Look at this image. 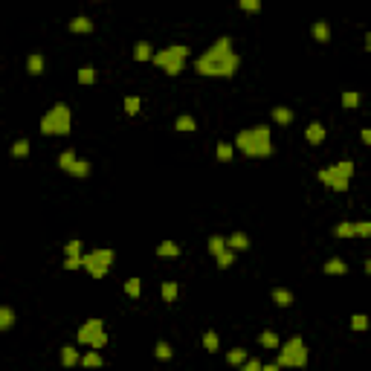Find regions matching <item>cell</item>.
I'll return each mask as SVG.
<instances>
[{
    "label": "cell",
    "instance_id": "obj_48",
    "mask_svg": "<svg viewBox=\"0 0 371 371\" xmlns=\"http://www.w3.org/2000/svg\"><path fill=\"white\" fill-rule=\"evenodd\" d=\"M96 3H102V0H96Z\"/></svg>",
    "mask_w": 371,
    "mask_h": 371
},
{
    "label": "cell",
    "instance_id": "obj_9",
    "mask_svg": "<svg viewBox=\"0 0 371 371\" xmlns=\"http://www.w3.org/2000/svg\"><path fill=\"white\" fill-rule=\"evenodd\" d=\"M305 139H308L310 145H322V139H325V125H322V122H310L308 131H305Z\"/></svg>",
    "mask_w": 371,
    "mask_h": 371
},
{
    "label": "cell",
    "instance_id": "obj_14",
    "mask_svg": "<svg viewBox=\"0 0 371 371\" xmlns=\"http://www.w3.org/2000/svg\"><path fill=\"white\" fill-rule=\"evenodd\" d=\"M334 235L336 238H357V224H354V220H342V224H336Z\"/></svg>",
    "mask_w": 371,
    "mask_h": 371
},
{
    "label": "cell",
    "instance_id": "obj_17",
    "mask_svg": "<svg viewBox=\"0 0 371 371\" xmlns=\"http://www.w3.org/2000/svg\"><path fill=\"white\" fill-rule=\"evenodd\" d=\"M76 362H82L79 351L70 348V345H64V348H61V365H64V368H70V365H76Z\"/></svg>",
    "mask_w": 371,
    "mask_h": 371
},
{
    "label": "cell",
    "instance_id": "obj_1",
    "mask_svg": "<svg viewBox=\"0 0 371 371\" xmlns=\"http://www.w3.org/2000/svg\"><path fill=\"white\" fill-rule=\"evenodd\" d=\"M238 67H241V55L232 50V38H217L215 44L209 46L206 53L197 55L194 61V70L200 76H215V79H229L235 76Z\"/></svg>",
    "mask_w": 371,
    "mask_h": 371
},
{
    "label": "cell",
    "instance_id": "obj_35",
    "mask_svg": "<svg viewBox=\"0 0 371 371\" xmlns=\"http://www.w3.org/2000/svg\"><path fill=\"white\" fill-rule=\"evenodd\" d=\"M160 290H163V299L165 302H174V299H177V281H165Z\"/></svg>",
    "mask_w": 371,
    "mask_h": 371
},
{
    "label": "cell",
    "instance_id": "obj_11",
    "mask_svg": "<svg viewBox=\"0 0 371 371\" xmlns=\"http://www.w3.org/2000/svg\"><path fill=\"white\" fill-rule=\"evenodd\" d=\"M44 67H46V61H44V55H41V53H32L27 58V72H29V76H41Z\"/></svg>",
    "mask_w": 371,
    "mask_h": 371
},
{
    "label": "cell",
    "instance_id": "obj_23",
    "mask_svg": "<svg viewBox=\"0 0 371 371\" xmlns=\"http://www.w3.org/2000/svg\"><path fill=\"white\" fill-rule=\"evenodd\" d=\"M174 128H177V131H194V128H197V122H194V116L183 113V116L174 119Z\"/></svg>",
    "mask_w": 371,
    "mask_h": 371
},
{
    "label": "cell",
    "instance_id": "obj_16",
    "mask_svg": "<svg viewBox=\"0 0 371 371\" xmlns=\"http://www.w3.org/2000/svg\"><path fill=\"white\" fill-rule=\"evenodd\" d=\"M273 302H276L279 308H290V305H293V293L284 290V287H276L273 290Z\"/></svg>",
    "mask_w": 371,
    "mask_h": 371
},
{
    "label": "cell",
    "instance_id": "obj_30",
    "mask_svg": "<svg viewBox=\"0 0 371 371\" xmlns=\"http://www.w3.org/2000/svg\"><path fill=\"white\" fill-rule=\"evenodd\" d=\"M29 154V139H18V142L12 145V157L15 160H20V157H27Z\"/></svg>",
    "mask_w": 371,
    "mask_h": 371
},
{
    "label": "cell",
    "instance_id": "obj_3",
    "mask_svg": "<svg viewBox=\"0 0 371 371\" xmlns=\"http://www.w3.org/2000/svg\"><path fill=\"white\" fill-rule=\"evenodd\" d=\"M70 128H72V113L64 102L53 105V108L41 116V134L44 136H67Z\"/></svg>",
    "mask_w": 371,
    "mask_h": 371
},
{
    "label": "cell",
    "instance_id": "obj_26",
    "mask_svg": "<svg viewBox=\"0 0 371 371\" xmlns=\"http://www.w3.org/2000/svg\"><path fill=\"white\" fill-rule=\"evenodd\" d=\"M76 160H79V157L72 154V151H61V154H58V168H61V171H70Z\"/></svg>",
    "mask_w": 371,
    "mask_h": 371
},
{
    "label": "cell",
    "instance_id": "obj_31",
    "mask_svg": "<svg viewBox=\"0 0 371 371\" xmlns=\"http://www.w3.org/2000/svg\"><path fill=\"white\" fill-rule=\"evenodd\" d=\"M93 82H96V70L87 64V67H82V70H79V84H93Z\"/></svg>",
    "mask_w": 371,
    "mask_h": 371
},
{
    "label": "cell",
    "instance_id": "obj_7",
    "mask_svg": "<svg viewBox=\"0 0 371 371\" xmlns=\"http://www.w3.org/2000/svg\"><path fill=\"white\" fill-rule=\"evenodd\" d=\"M113 258H116V253H113V250H108V246L90 250V253H84V270L90 273L93 279H102V276L110 270Z\"/></svg>",
    "mask_w": 371,
    "mask_h": 371
},
{
    "label": "cell",
    "instance_id": "obj_21",
    "mask_svg": "<svg viewBox=\"0 0 371 371\" xmlns=\"http://www.w3.org/2000/svg\"><path fill=\"white\" fill-rule=\"evenodd\" d=\"M227 244L232 246V250H246V246H250V238H246L244 232H232V235L227 238Z\"/></svg>",
    "mask_w": 371,
    "mask_h": 371
},
{
    "label": "cell",
    "instance_id": "obj_41",
    "mask_svg": "<svg viewBox=\"0 0 371 371\" xmlns=\"http://www.w3.org/2000/svg\"><path fill=\"white\" fill-rule=\"evenodd\" d=\"M357 224V238H371V220H354Z\"/></svg>",
    "mask_w": 371,
    "mask_h": 371
},
{
    "label": "cell",
    "instance_id": "obj_43",
    "mask_svg": "<svg viewBox=\"0 0 371 371\" xmlns=\"http://www.w3.org/2000/svg\"><path fill=\"white\" fill-rule=\"evenodd\" d=\"M238 6L244 12H258L261 9V0H238Z\"/></svg>",
    "mask_w": 371,
    "mask_h": 371
},
{
    "label": "cell",
    "instance_id": "obj_20",
    "mask_svg": "<svg viewBox=\"0 0 371 371\" xmlns=\"http://www.w3.org/2000/svg\"><path fill=\"white\" fill-rule=\"evenodd\" d=\"M270 116L276 119L279 125H290V122H293V110H290V108H273Z\"/></svg>",
    "mask_w": 371,
    "mask_h": 371
},
{
    "label": "cell",
    "instance_id": "obj_36",
    "mask_svg": "<svg viewBox=\"0 0 371 371\" xmlns=\"http://www.w3.org/2000/svg\"><path fill=\"white\" fill-rule=\"evenodd\" d=\"M217 160L220 163H229L232 160V145L229 142H217Z\"/></svg>",
    "mask_w": 371,
    "mask_h": 371
},
{
    "label": "cell",
    "instance_id": "obj_2",
    "mask_svg": "<svg viewBox=\"0 0 371 371\" xmlns=\"http://www.w3.org/2000/svg\"><path fill=\"white\" fill-rule=\"evenodd\" d=\"M235 148L241 154H246L250 160H264L273 154V134L267 125L244 128L235 134Z\"/></svg>",
    "mask_w": 371,
    "mask_h": 371
},
{
    "label": "cell",
    "instance_id": "obj_10",
    "mask_svg": "<svg viewBox=\"0 0 371 371\" xmlns=\"http://www.w3.org/2000/svg\"><path fill=\"white\" fill-rule=\"evenodd\" d=\"M70 32H76V35H87V32H93V20L84 18V15L72 18L70 20Z\"/></svg>",
    "mask_w": 371,
    "mask_h": 371
},
{
    "label": "cell",
    "instance_id": "obj_44",
    "mask_svg": "<svg viewBox=\"0 0 371 371\" xmlns=\"http://www.w3.org/2000/svg\"><path fill=\"white\" fill-rule=\"evenodd\" d=\"M244 371H261L264 368V362L261 360H244V365H241Z\"/></svg>",
    "mask_w": 371,
    "mask_h": 371
},
{
    "label": "cell",
    "instance_id": "obj_39",
    "mask_svg": "<svg viewBox=\"0 0 371 371\" xmlns=\"http://www.w3.org/2000/svg\"><path fill=\"white\" fill-rule=\"evenodd\" d=\"M157 360H171V345H168V342H157Z\"/></svg>",
    "mask_w": 371,
    "mask_h": 371
},
{
    "label": "cell",
    "instance_id": "obj_18",
    "mask_svg": "<svg viewBox=\"0 0 371 371\" xmlns=\"http://www.w3.org/2000/svg\"><path fill=\"white\" fill-rule=\"evenodd\" d=\"M157 255L160 258H177L180 255V246L174 244V241H163V244L157 246Z\"/></svg>",
    "mask_w": 371,
    "mask_h": 371
},
{
    "label": "cell",
    "instance_id": "obj_24",
    "mask_svg": "<svg viewBox=\"0 0 371 371\" xmlns=\"http://www.w3.org/2000/svg\"><path fill=\"white\" fill-rule=\"evenodd\" d=\"M227 238H224V235H212V238H209V253H212V255H217V253H224V250H227Z\"/></svg>",
    "mask_w": 371,
    "mask_h": 371
},
{
    "label": "cell",
    "instance_id": "obj_29",
    "mask_svg": "<svg viewBox=\"0 0 371 371\" xmlns=\"http://www.w3.org/2000/svg\"><path fill=\"white\" fill-rule=\"evenodd\" d=\"M244 360H246V351H244V348H232V351L227 354V362H229V365H244Z\"/></svg>",
    "mask_w": 371,
    "mask_h": 371
},
{
    "label": "cell",
    "instance_id": "obj_12",
    "mask_svg": "<svg viewBox=\"0 0 371 371\" xmlns=\"http://www.w3.org/2000/svg\"><path fill=\"white\" fill-rule=\"evenodd\" d=\"M322 270H325V276H345V273H348V264H345L342 258H328Z\"/></svg>",
    "mask_w": 371,
    "mask_h": 371
},
{
    "label": "cell",
    "instance_id": "obj_40",
    "mask_svg": "<svg viewBox=\"0 0 371 371\" xmlns=\"http://www.w3.org/2000/svg\"><path fill=\"white\" fill-rule=\"evenodd\" d=\"M139 108H142V102H139V96H128L125 99V110L134 116V113H139Z\"/></svg>",
    "mask_w": 371,
    "mask_h": 371
},
{
    "label": "cell",
    "instance_id": "obj_4",
    "mask_svg": "<svg viewBox=\"0 0 371 371\" xmlns=\"http://www.w3.org/2000/svg\"><path fill=\"white\" fill-rule=\"evenodd\" d=\"M186 58H189V46L183 44H171V46H163L160 53H154L151 61L165 72V76H180L183 67H186Z\"/></svg>",
    "mask_w": 371,
    "mask_h": 371
},
{
    "label": "cell",
    "instance_id": "obj_13",
    "mask_svg": "<svg viewBox=\"0 0 371 371\" xmlns=\"http://www.w3.org/2000/svg\"><path fill=\"white\" fill-rule=\"evenodd\" d=\"M310 32H313V38H316L319 44H328V41H331V27H328L325 20H316Z\"/></svg>",
    "mask_w": 371,
    "mask_h": 371
},
{
    "label": "cell",
    "instance_id": "obj_37",
    "mask_svg": "<svg viewBox=\"0 0 371 371\" xmlns=\"http://www.w3.org/2000/svg\"><path fill=\"white\" fill-rule=\"evenodd\" d=\"M84 267V255H67L64 258V270H79Z\"/></svg>",
    "mask_w": 371,
    "mask_h": 371
},
{
    "label": "cell",
    "instance_id": "obj_34",
    "mask_svg": "<svg viewBox=\"0 0 371 371\" xmlns=\"http://www.w3.org/2000/svg\"><path fill=\"white\" fill-rule=\"evenodd\" d=\"M139 290H142V281H139V279H128L125 281V293L131 296V299H136V296H139Z\"/></svg>",
    "mask_w": 371,
    "mask_h": 371
},
{
    "label": "cell",
    "instance_id": "obj_28",
    "mask_svg": "<svg viewBox=\"0 0 371 371\" xmlns=\"http://www.w3.org/2000/svg\"><path fill=\"white\" fill-rule=\"evenodd\" d=\"M217 345H220L217 334H215V331H206V334H203V348H206L209 354H215V351H217Z\"/></svg>",
    "mask_w": 371,
    "mask_h": 371
},
{
    "label": "cell",
    "instance_id": "obj_38",
    "mask_svg": "<svg viewBox=\"0 0 371 371\" xmlns=\"http://www.w3.org/2000/svg\"><path fill=\"white\" fill-rule=\"evenodd\" d=\"M371 322H368V316H362V313H354L351 316V331H365Z\"/></svg>",
    "mask_w": 371,
    "mask_h": 371
},
{
    "label": "cell",
    "instance_id": "obj_32",
    "mask_svg": "<svg viewBox=\"0 0 371 371\" xmlns=\"http://www.w3.org/2000/svg\"><path fill=\"white\" fill-rule=\"evenodd\" d=\"M102 362H105V360H102V354L96 351V348H93L90 354H84V357H82V365H87V368H93V365H102Z\"/></svg>",
    "mask_w": 371,
    "mask_h": 371
},
{
    "label": "cell",
    "instance_id": "obj_42",
    "mask_svg": "<svg viewBox=\"0 0 371 371\" xmlns=\"http://www.w3.org/2000/svg\"><path fill=\"white\" fill-rule=\"evenodd\" d=\"M64 255H84L82 253V241H79V238H72L70 244L64 246Z\"/></svg>",
    "mask_w": 371,
    "mask_h": 371
},
{
    "label": "cell",
    "instance_id": "obj_15",
    "mask_svg": "<svg viewBox=\"0 0 371 371\" xmlns=\"http://www.w3.org/2000/svg\"><path fill=\"white\" fill-rule=\"evenodd\" d=\"M235 253H238V250H232V246H227L224 253H217V255H215L217 267H220V270H227V267H232V264H235Z\"/></svg>",
    "mask_w": 371,
    "mask_h": 371
},
{
    "label": "cell",
    "instance_id": "obj_8",
    "mask_svg": "<svg viewBox=\"0 0 371 371\" xmlns=\"http://www.w3.org/2000/svg\"><path fill=\"white\" fill-rule=\"evenodd\" d=\"M79 342L87 345V348H105V345H108L105 322H102V319H87V322L79 328Z\"/></svg>",
    "mask_w": 371,
    "mask_h": 371
},
{
    "label": "cell",
    "instance_id": "obj_27",
    "mask_svg": "<svg viewBox=\"0 0 371 371\" xmlns=\"http://www.w3.org/2000/svg\"><path fill=\"white\" fill-rule=\"evenodd\" d=\"M261 345H264V348H270V351H279V348H281L279 336L273 334V331H264V334H261Z\"/></svg>",
    "mask_w": 371,
    "mask_h": 371
},
{
    "label": "cell",
    "instance_id": "obj_46",
    "mask_svg": "<svg viewBox=\"0 0 371 371\" xmlns=\"http://www.w3.org/2000/svg\"><path fill=\"white\" fill-rule=\"evenodd\" d=\"M365 50H368V53H371V32H368V35H365Z\"/></svg>",
    "mask_w": 371,
    "mask_h": 371
},
{
    "label": "cell",
    "instance_id": "obj_6",
    "mask_svg": "<svg viewBox=\"0 0 371 371\" xmlns=\"http://www.w3.org/2000/svg\"><path fill=\"white\" fill-rule=\"evenodd\" d=\"M279 365H287V368H305L308 365V345L302 342V336H290L279 348Z\"/></svg>",
    "mask_w": 371,
    "mask_h": 371
},
{
    "label": "cell",
    "instance_id": "obj_22",
    "mask_svg": "<svg viewBox=\"0 0 371 371\" xmlns=\"http://www.w3.org/2000/svg\"><path fill=\"white\" fill-rule=\"evenodd\" d=\"M12 325H15V310L3 305V308H0V331H9Z\"/></svg>",
    "mask_w": 371,
    "mask_h": 371
},
{
    "label": "cell",
    "instance_id": "obj_33",
    "mask_svg": "<svg viewBox=\"0 0 371 371\" xmlns=\"http://www.w3.org/2000/svg\"><path fill=\"white\" fill-rule=\"evenodd\" d=\"M360 105V93L357 90H345L342 93V108H357Z\"/></svg>",
    "mask_w": 371,
    "mask_h": 371
},
{
    "label": "cell",
    "instance_id": "obj_45",
    "mask_svg": "<svg viewBox=\"0 0 371 371\" xmlns=\"http://www.w3.org/2000/svg\"><path fill=\"white\" fill-rule=\"evenodd\" d=\"M362 142H365V145H371V128H362Z\"/></svg>",
    "mask_w": 371,
    "mask_h": 371
},
{
    "label": "cell",
    "instance_id": "obj_5",
    "mask_svg": "<svg viewBox=\"0 0 371 371\" xmlns=\"http://www.w3.org/2000/svg\"><path fill=\"white\" fill-rule=\"evenodd\" d=\"M316 177H319V183H325L328 189L348 191V183H351V177H354V163L351 160H339V163H334L331 168H322Z\"/></svg>",
    "mask_w": 371,
    "mask_h": 371
},
{
    "label": "cell",
    "instance_id": "obj_19",
    "mask_svg": "<svg viewBox=\"0 0 371 371\" xmlns=\"http://www.w3.org/2000/svg\"><path fill=\"white\" fill-rule=\"evenodd\" d=\"M134 58H136V61H151V58H154V50H151V44L139 41V44L134 46Z\"/></svg>",
    "mask_w": 371,
    "mask_h": 371
},
{
    "label": "cell",
    "instance_id": "obj_47",
    "mask_svg": "<svg viewBox=\"0 0 371 371\" xmlns=\"http://www.w3.org/2000/svg\"><path fill=\"white\" fill-rule=\"evenodd\" d=\"M365 273H368V276H371V258H368V261H365Z\"/></svg>",
    "mask_w": 371,
    "mask_h": 371
},
{
    "label": "cell",
    "instance_id": "obj_25",
    "mask_svg": "<svg viewBox=\"0 0 371 371\" xmlns=\"http://www.w3.org/2000/svg\"><path fill=\"white\" fill-rule=\"evenodd\" d=\"M67 174H72V177H87V174H90V163H87V160H76Z\"/></svg>",
    "mask_w": 371,
    "mask_h": 371
}]
</instances>
